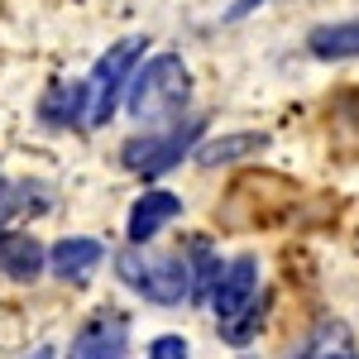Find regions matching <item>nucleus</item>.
I'll return each mask as SVG.
<instances>
[{
    "label": "nucleus",
    "instance_id": "5",
    "mask_svg": "<svg viewBox=\"0 0 359 359\" xmlns=\"http://www.w3.org/2000/svg\"><path fill=\"white\" fill-rule=\"evenodd\" d=\"M201 135V125H187V130H168V135H149V139H130L125 144V168H135L144 177H154V172H168V168L177 163L182 154H187V144Z\"/></svg>",
    "mask_w": 359,
    "mask_h": 359
},
{
    "label": "nucleus",
    "instance_id": "16",
    "mask_svg": "<svg viewBox=\"0 0 359 359\" xmlns=\"http://www.w3.org/2000/svg\"><path fill=\"white\" fill-rule=\"evenodd\" d=\"M321 359H350V355H345V350H340V355H321Z\"/></svg>",
    "mask_w": 359,
    "mask_h": 359
},
{
    "label": "nucleus",
    "instance_id": "7",
    "mask_svg": "<svg viewBox=\"0 0 359 359\" xmlns=\"http://www.w3.org/2000/svg\"><path fill=\"white\" fill-rule=\"evenodd\" d=\"M101 259H106V245H101V240H86V235L57 240V245L48 249V269H53L62 283H86V278L101 269Z\"/></svg>",
    "mask_w": 359,
    "mask_h": 359
},
{
    "label": "nucleus",
    "instance_id": "8",
    "mask_svg": "<svg viewBox=\"0 0 359 359\" xmlns=\"http://www.w3.org/2000/svg\"><path fill=\"white\" fill-rule=\"evenodd\" d=\"M0 269L10 278H34L39 269H48V254L34 235H0Z\"/></svg>",
    "mask_w": 359,
    "mask_h": 359
},
{
    "label": "nucleus",
    "instance_id": "14",
    "mask_svg": "<svg viewBox=\"0 0 359 359\" xmlns=\"http://www.w3.org/2000/svg\"><path fill=\"white\" fill-rule=\"evenodd\" d=\"M259 5H264V0H235V5H230V20H240V15H249V10H259Z\"/></svg>",
    "mask_w": 359,
    "mask_h": 359
},
{
    "label": "nucleus",
    "instance_id": "12",
    "mask_svg": "<svg viewBox=\"0 0 359 359\" xmlns=\"http://www.w3.org/2000/svg\"><path fill=\"white\" fill-rule=\"evenodd\" d=\"M192 254H196V292H216V283H221V278H216V259H211V249L206 245H192Z\"/></svg>",
    "mask_w": 359,
    "mask_h": 359
},
{
    "label": "nucleus",
    "instance_id": "10",
    "mask_svg": "<svg viewBox=\"0 0 359 359\" xmlns=\"http://www.w3.org/2000/svg\"><path fill=\"white\" fill-rule=\"evenodd\" d=\"M306 48H311L316 57H326V62H335V57H359V20H345V25H321V29H311Z\"/></svg>",
    "mask_w": 359,
    "mask_h": 359
},
{
    "label": "nucleus",
    "instance_id": "9",
    "mask_svg": "<svg viewBox=\"0 0 359 359\" xmlns=\"http://www.w3.org/2000/svg\"><path fill=\"white\" fill-rule=\"evenodd\" d=\"M67 359H125V331H120V321H96V326H86L77 340H72V355Z\"/></svg>",
    "mask_w": 359,
    "mask_h": 359
},
{
    "label": "nucleus",
    "instance_id": "1",
    "mask_svg": "<svg viewBox=\"0 0 359 359\" xmlns=\"http://www.w3.org/2000/svg\"><path fill=\"white\" fill-rule=\"evenodd\" d=\"M115 273H120L125 287H135L139 297H149V302H158V306H177L192 292L187 259H177V254H154V249L130 245L115 259Z\"/></svg>",
    "mask_w": 359,
    "mask_h": 359
},
{
    "label": "nucleus",
    "instance_id": "15",
    "mask_svg": "<svg viewBox=\"0 0 359 359\" xmlns=\"http://www.w3.org/2000/svg\"><path fill=\"white\" fill-rule=\"evenodd\" d=\"M29 359H53V350H34V355H29Z\"/></svg>",
    "mask_w": 359,
    "mask_h": 359
},
{
    "label": "nucleus",
    "instance_id": "13",
    "mask_svg": "<svg viewBox=\"0 0 359 359\" xmlns=\"http://www.w3.org/2000/svg\"><path fill=\"white\" fill-rule=\"evenodd\" d=\"M144 359H192V355H187V340L182 335H158Z\"/></svg>",
    "mask_w": 359,
    "mask_h": 359
},
{
    "label": "nucleus",
    "instance_id": "3",
    "mask_svg": "<svg viewBox=\"0 0 359 359\" xmlns=\"http://www.w3.org/2000/svg\"><path fill=\"white\" fill-rule=\"evenodd\" d=\"M144 48H149V39L130 34V39H120V43H111L101 53V62L86 77V125H106L115 115V96H120L125 77L144 62Z\"/></svg>",
    "mask_w": 359,
    "mask_h": 359
},
{
    "label": "nucleus",
    "instance_id": "2",
    "mask_svg": "<svg viewBox=\"0 0 359 359\" xmlns=\"http://www.w3.org/2000/svg\"><path fill=\"white\" fill-rule=\"evenodd\" d=\"M187 96H192L187 62L177 53H158L139 67L135 86H130V115L135 120H168L187 106Z\"/></svg>",
    "mask_w": 359,
    "mask_h": 359
},
{
    "label": "nucleus",
    "instance_id": "6",
    "mask_svg": "<svg viewBox=\"0 0 359 359\" xmlns=\"http://www.w3.org/2000/svg\"><path fill=\"white\" fill-rule=\"evenodd\" d=\"M177 216H182V201L172 192H158V187H154V192H144L135 206H130L125 235H130V245H149V240H154L168 221H177Z\"/></svg>",
    "mask_w": 359,
    "mask_h": 359
},
{
    "label": "nucleus",
    "instance_id": "11",
    "mask_svg": "<svg viewBox=\"0 0 359 359\" xmlns=\"http://www.w3.org/2000/svg\"><path fill=\"white\" fill-rule=\"evenodd\" d=\"M269 139L264 135H230V139H211V144H201V163L216 168V163H230V158H240V154H254V149H264Z\"/></svg>",
    "mask_w": 359,
    "mask_h": 359
},
{
    "label": "nucleus",
    "instance_id": "4",
    "mask_svg": "<svg viewBox=\"0 0 359 359\" xmlns=\"http://www.w3.org/2000/svg\"><path fill=\"white\" fill-rule=\"evenodd\" d=\"M254 297H259V259H230V269L221 273L211 302H216V316L225 321V340L230 345H245L249 340V311H254Z\"/></svg>",
    "mask_w": 359,
    "mask_h": 359
}]
</instances>
